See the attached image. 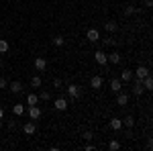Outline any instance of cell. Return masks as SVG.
<instances>
[{
	"label": "cell",
	"instance_id": "1",
	"mask_svg": "<svg viewBox=\"0 0 153 151\" xmlns=\"http://www.w3.org/2000/svg\"><path fill=\"white\" fill-rule=\"evenodd\" d=\"M68 94H70V98L78 100V98H82V88H80L78 84H70V86H68Z\"/></svg>",
	"mask_w": 153,
	"mask_h": 151
},
{
	"label": "cell",
	"instance_id": "2",
	"mask_svg": "<svg viewBox=\"0 0 153 151\" xmlns=\"http://www.w3.org/2000/svg\"><path fill=\"white\" fill-rule=\"evenodd\" d=\"M133 88H131V92H133V96H141L143 92H145V88H143V82L137 80V78H133Z\"/></svg>",
	"mask_w": 153,
	"mask_h": 151
},
{
	"label": "cell",
	"instance_id": "3",
	"mask_svg": "<svg viewBox=\"0 0 153 151\" xmlns=\"http://www.w3.org/2000/svg\"><path fill=\"white\" fill-rule=\"evenodd\" d=\"M23 133L27 135V137L35 135V133H37V125H35V121H27V123L23 125Z\"/></svg>",
	"mask_w": 153,
	"mask_h": 151
},
{
	"label": "cell",
	"instance_id": "4",
	"mask_svg": "<svg viewBox=\"0 0 153 151\" xmlns=\"http://www.w3.org/2000/svg\"><path fill=\"white\" fill-rule=\"evenodd\" d=\"M149 76V68L147 65H139L137 70L133 71V78H137V80H143V78H147Z\"/></svg>",
	"mask_w": 153,
	"mask_h": 151
},
{
	"label": "cell",
	"instance_id": "5",
	"mask_svg": "<svg viewBox=\"0 0 153 151\" xmlns=\"http://www.w3.org/2000/svg\"><path fill=\"white\" fill-rule=\"evenodd\" d=\"M102 86H104L102 76H92V78H90V88H92V90H100Z\"/></svg>",
	"mask_w": 153,
	"mask_h": 151
},
{
	"label": "cell",
	"instance_id": "6",
	"mask_svg": "<svg viewBox=\"0 0 153 151\" xmlns=\"http://www.w3.org/2000/svg\"><path fill=\"white\" fill-rule=\"evenodd\" d=\"M117 104L120 106V108H125V106L129 104V94L123 92V90H120V92H117Z\"/></svg>",
	"mask_w": 153,
	"mask_h": 151
},
{
	"label": "cell",
	"instance_id": "7",
	"mask_svg": "<svg viewBox=\"0 0 153 151\" xmlns=\"http://www.w3.org/2000/svg\"><path fill=\"white\" fill-rule=\"evenodd\" d=\"M29 118L31 121H39L41 118V108H39V104L29 106Z\"/></svg>",
	"mask_w": 153,
	"mask_h": 151
},
{
	"label": "cell",
	"instance_id": "8",
	"mask_svg": "<svg viewBox=\"0 0 153 151\" xmlns=\"http://www.w3.org/2000/svg\"><path fill=\"white\" fill-rule=\"evenodd\" d=\"M8 88H10V92H12V94H21L25 86H23V82L12 80V82H8Z\"/></svg>",
	"mask_w": 153,
	"mask_h": 151
},
{
	"label": "cell",
	"instance_id": "9",
	"mask_svg": "<svg viewBox=\"0 0 153 151\" xmlns=\"http://www.w3.org/2000/svg\"><path fill=\"white\" fill-rule=\"evenodd\" d=\"M86 39H88L90 43H96V41L100 39V33H98V29H94V27H92V29H88V31H86Z\"/></svg>",
	"mask_w": 153,
	"mask_h": 151
},
{
	"label": "cell",
	"instance_id": "10",
	"mask_svg": "<svg viewBox=\"0 0 153 151\" xmlns=\"http://www.w3.org/2000/svg\"><path fill=\"white\" fill-rule=\"evenodd\" d=\"M94 59H96V63H98V65H106V63H108V55H106L104 51H100V49L94 53Z\"/></svg>",
	"mask_w": 153,
	"mask_h": 151
},
{
	"label": "cell",
	"instance_id": "11",
	"mask_svg": "<svg viewBox=\"0 0 153 151\" xmlns=\"http://www.w3.org/2000/svg\"><path fill=\"white\" fill-rule=\"evenodd\" d=\"M53 106H55V110H59V112H63V110H68V100L65 98H55V102H53Z\"/></svg>",
	"mask_w": 153,
	"mask_h": 151
},
{
	"label": "cell",
	"instance_id": "12",
	"mask_svg": "<svg viewBox=\"0 0 153 151\" xmlns=\"http://www.w3.org/2000/svg\"><path fill=\"white\" fill-rule=\"evenodd\" d=\"M104 31L108 33V35L117 33V31H118V23H117V21H106V23H104Z\"/></svg>",
	"mask_w": 153,
	"mask_h": 151
},
{
	"label": "cell",
	"instance_id": "13",
	"mask_svg": "<svg viewBox=\"0 0 153 151\" xmlns=\"http://www.w3.org/2000/svg\"><path fill=\"white\" fill-rule=\"evenodd\" d=\"M108 127H110V131H120V129H123V121H120L118 116H114V118L108 121Z\"/></svg>",
	"mask_w": 153,
	"mask_h": 151
},
{
	"label": "cell",
	"instance_id": "14",
	"mask_svg": "<svg viewBox=\"0 0 153 151\" xmlns=\"http://www.w3.org/2000/svg\"><path fill=\"white\" fill-rule=\"evenodd\" d=\"M35 70L37 71H45L47 70V59L45 57H37L35 59Z\"/></svg>",
	"mask_w": 153,
	"mask_h": 151
},
{
	"label": "cell",
	"instance_id": "15",
	"mask_svg": "<svg viewBox=\"0 0 153 151\" xmlns=\"http://www.w3.org/2000/svg\"><path fill=\"white\" fill-rule=\"evenodd\" d=\"M118 80L123 82V84H129L131 80H133V70H123L120 71V78Z\"/></svg>",
	"mask_w": 153,
	"mask_h": 151
},
{
	"label": "cell",
	"instance_id": "16",
	"mask_svg": "<svg viewBox=\"0 0 153 151\" xmlns=\"http://www.w3.org/2000/svg\"><path fill=\"white\" fill-rule=\"evenodd\" d=\"M108 86H110V90H112V92H120L125 84L118 80V78H114V80H110V84H108Z\"/></svg>",
	"mask_w": 153,
	"mask_h": 151
},
{
	"label": "cell",
	"instance_id": "17",
	"mask_svg": "<svg viewBox=\"0 0 153 151\" xmlns=\"http://www.w3.org/2000/svg\"><path fill=\"white\" fill-rule=\"evenodd\" d=\"M120 121H123V127H127V129L135 127V116H133V115H127L125 118H120Z\"/></svg>",
	"mask_w": 153,
	"mask_h": 151
},
{
	"label": "cell",
	"instance_id": "18",
	"mask_svg": "<svg viewBox=\"0 0 153 151\" xmlns=\"http://www.w3.org/2000/svg\"><path fill=\"white\" fill-rule=\"evenodd\" d=\"M108 63H112V65H118V63H120V53H118V51H112V53H108Z\"/></svg>",
	"mask_w": 153,
	"mask_h": 151
},
{
	"label": "cell",
	"instance_id": "19",
	"mask_svg": "<svg viewBox=\"0 0 153 151\" xmlns=\"http://www.w3.org/2000/svg\"><path fill=\"white\" fill-rule=\"evenodd\" d=\"M41 86H43V80H41V76H33V78H31V88L39 90Z\"/></svg>",
	"mask_w": 153,
	"mask_h": 151
},
{
	"label": "cell",
	"instance_id": "20",
	"mask_svg": "<svg viewBox=\"0 0 153 151\" xmlns=\"http://www.w3.org/2000/svg\"><path fill=\"white\" fill-rule=\"evenodd\" d=\"M143 88H145V90H153V78H151V74H149V76H147V78H143Z\"/></svg>",
	"mask_w": 153,
	"mask_h": 151
},
{
	"label": "cell",
	"instance_id": "21",
	"mask_svg": "<svg viewBox=\"0 0 153 151\" xmlns=\"http://www.w3.org/2000/svg\"><path fill=\"white\" fill-rule=\"evenodd\" d=\"M102 43H104L106 47H114V45H117V39H114L112 35H106L104 39H102Z\"/></svg>",
	"mask_w": 153,
	"mask_h": 151
},
{
	"label": "cell",
	"instance_id": "22",
	"mask_svg": "<svg viewBox=\"0 0 153 151\" xmlns=\"http://www.w3.org/2000/svg\"><path fill=\"white\" fill-rule=\"evenodd\" d=\"M37 96H39V100H41V102H49V100H51V94H49L47 90H41Z\"/></svg>",
	"mask_w": 153,
	"mask_h": 151
},
{
	"label": "cell",
	"instance_id": "23",
	"mask_svg": "<svg viewBox=\"0 0 153 151\" xmlns=\"http://www.w3.org/2000/svg\"><path fill=\"white\" fill-rule=\"evenodd\" d=\"M12 112H14L16 116L25 115V104H12Z\"/></svg>",
	"mask_w": 153,
	"mask_h": 151
},
{
	"label": "cell",
	"instance_id": "24",
	"mask_svg": "<svg viewBox=\"0 0 153 151\" xmlns=\"http://www.w3.org/2000/svg\"><path fill=\"white\" fill-rule=\"evenodd\" d=\"M123 14H125V16H133V14H135V6H133V4H127V6L123 8Z\"/></svg>",
	"mask_w": 153,
	"mask_h": 151
},
{
	"label": "cell",
	"instance_id": "25",
	"mask_svg": "<svg viewBox=\"0 0 153 151\" xmlns=\"http://www.w3.org/2000/svg\"><path fill=\"white\" fill-rule=\"evenodd\" d=\"M37 102H39V96H37V94H29V96H27V104L29 106L37 104Z\"/></svg>",
	"mask_w": 153,
	"mask_h": 151
},
{
	"label": "cell",
	"instance_id": "26",
	"mask_svg": "<svg viewBox=\"0 0 153 151\" xmlns=\"http://www.w3.org/2000/svg\"><path fill=\"white\" fill-rule=\"evenodd\" d=\"M63 43H65V39H63L61 35H55V37H53V45H55V47H63Z\"/></svg>",
	"mask_w": 153,
	"mask_h": 151
},
{
	"label": "cell",
	"instance_id": "27",
	"mask_svg": "<svg viewBox=\"0 0 153 151\" xmlns=\"http://www.w3.org/2000/svg\"><path fill=\"white\" fill-rule=\"evenodd\" d=\"M108 149H110V151H118V149H120V143H118V141H114V139L108 141Z\"/></svg>",
	"mask_w": 153,
	"mask_h": 151
},
{
	"label": "cell",
	"instance_id": "28",
	"mask_svg": "<svg viewBox=\"0 0 153 151\" xmlns=\"http://www.w3.org/2000/svg\"><path fill=\"white\" fill-rule=\"evenodd\" d=\"M6 51H8V41L0 39V53H6Z\"/></svg>",
	"mask_w": 153,
	"mask_h": 151
},
{
	"label": "cell",
	"instance_id": "29",
	"mask_svg": "<svg viewBox=\"0 0 153 151\" xmlns=\"http://www.w3.org/2000/svg\"><path fill=\"white\" fill-rule=\"evenodd\" d=\"M4 88H8V80L4 76H0V90H4Z\"/></svg>",
	"mask_w": 153,
	"mask_h": 151
},
{
	"label": "cell",
	"instance_id": "30",
	"mask_svg": "<svg viewBox=\"0 0 153 151\" xmlns=\"http://www.w3.org/2000/svg\"><path fill=\"white\" fill-rule=\"evenodd\" d=\"M82 137H84L86 141H92V137H94V133H92V131H84V133H82Z\"/></svg>",
	"mask_w": 153,
	"mask_h": 151
},
{
	"label": "cell",
	"instance_id": "31",
	"mask_svg": "<svg viewBox=\"0 0 153 151\" xmlns=\"http://www.w3.org/2000/svg\"><path fill=\"white\" fill-rule=\"evenodd\" d=\"M61 86H63V82L59 80V78H55V80H53V88H57V90H59Z\"/></svg>",
	"mask_w": 153,
	"mask_h": 151
},
{
	"label": "cell",
	"instance_id": "32",
	"mask_svg": "<svg viewBox=\"0 0 153 151\" xmlns=\"http://www.w3.org/2000/svg\"><path fill=\"white\" fill-rule=\"evenodd\" d=\"M8 129L14 131V129H16V121H8Z\"/></svg>",
	"mask_w": 153,
	"mask_h": 151
},
{
	"label": "cell",
	"instance_id": "33",
	"mask_svg": "<svg viewBox=\"0 0 153 151\" xmlns=\"http://www.w3.org/2000/svg\"><path fill=\"white\" fill-rule=\"evenodd\" d=\"M125 137H127V139H133V131H131V129L125 131Z\"/></svg>",
	"mask_w": 153,
	"mask_h": 151
},
{
	"label": "cell",
	"instance_id": "34",
	"mask_svg": "<svg viewBox=\"0 0 153 151\" xmlns=\"http://www.w3.org/2000/svg\"><path fill=\"white\" fill-rule=\"evenodd\" d=\"M94 149H96V147L92 145V143H88V145H86V151H94Z\"/></svg>",
	"mask_w": 153,
	"mask_h": 151
},
{
	"label": "cell",
	"instance_id": "35",
	"mask_svg": "<svg viewBox=\"0 0 153 151\" xmlns=\"http://www.w3.org/2000/svg\"><path fill=\"white\" fill-rule=\"evenodd\" d=\"M145 6H153V0H145Z\"/></svg>",
	"mask_w": 153,
	"mask_h": 151
},
{
	"label": "cell",
	"instance_id": "36",
	"mask_svg": "<svg viewBox=\"0 0 153 151\" xmlns=\"http://www.w3.org/2000/svg\"><path fill=\"white\" fill-rule=\"evenodd\" d=\"M0 118H4V108L0 106Z\"/></svg>",
	"mask_w": 153,
	"mask_h": 151
},
{
	"label": "cell",
	"instance_id": "37",
	"mask_svg": "<svg viewBox=\"0 0 153 151\" xmlns=\"http://www.w3.org/2000/svg\"><path fill=\"white\" fill-rule=\"evenodd\" d=\"M2 68H4V61H2V57H0V70H2Z\"/></svg>",
	"mask_w": 153,
	"mask_h": 151
},
{
	"label": "cell",
	"instance_id": "38",
	"mask_svg": "<svg viewBox=\"0 0 153 151\" xmlns=\"http://www.w3.org/2000/svg\"><path fill=\"white\" fill-rule=\"evenodd\" d=\"M0 129H2V118H0Z\"/></svg>",
	"mask_w": 153,
	"mask_h": 151
}]
</instances>
